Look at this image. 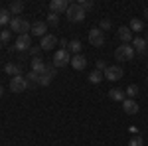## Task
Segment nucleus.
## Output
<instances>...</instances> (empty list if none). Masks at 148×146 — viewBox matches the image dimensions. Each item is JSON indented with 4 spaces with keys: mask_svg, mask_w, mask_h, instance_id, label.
Masks as SVG:
<instances>
[{
    "mask_svg": "<svg viewBox=\"0 0 148 146\" xmlns=\"http://www.w3.org/2000/svg\"><path fill=\"white\" fill-rule=\"evenodd\" d=\"M10 12L8 10H4V8H2V10H0V26H6V24H10Z\"/></svg>",
    "mask_w": 148,
    "mask_h": 146,
    "instance_id": "obj_23",
    "label": "nucleus"
},
{
    "mask_svg": "<svg viewBox=\"0 0 148 146\" xmlns=\"http://www.w3.org/2000/svg\"><path fill=\"white\" fill-rule=\"evenodd\" d=\"M146 44H148V38H146Z\"/></svg>",
    "mask_w": 148,
    "mask_h": 146,
    "instance_id": "obj_37",
    "label": "nucleus"
},
{
    "mask_svg": "<svg viewBox=\"0 0 148 146\" xmlns=\"http://www.w3.org/2000/svg\"><path fill=\"white\" fill-rule=\"evenodd\" d=\"M26 81H28V85L32 87V85H36V83L40 81V75H38V73H34V71H30V73L26 75Z\"/></svg>",
    "mask_w": 148,
    "mask_h": 146,
    "instance_id": "obj_24",
    "label": "nucleus"
},
{
    "mask_svg": "<svg viewBox=\"0 0 148 146\" xmlns=\"http://www.w3.org/2000/svg\"><path fill=\"white\" fill-rule=\"evenodd\" d=\"M22 10H24V2H12L10 8H8V12L14 14L16 18H18V14H22Z\"/></svg>",
    "mask_w": 148,
    "mask_h": 146,
    "instance_id": "obj_19",
    "label": "nucleus"
},
{
    "mask_svg": "<svg viewBox=\"0 0 148 146\" xmlns=\"http://www.w3.org/2000/svg\"><path fill=\"white\" fill-rule=\"evenodd\" d=\"M65 14H67V20H69V22H75V24H77V22H83V20H85V10L79 6V2H77V4H69V8H67Z\"/></svg>",
    "mask_w": 148,
    "mask_h": 146,
    "instance_id": "obj_1",
    "label": "nucleus"
},
{
    "mask_svg": "<svg viewBox=\"0 0 148 146\" xmlns=\"http://www.w3.org/2000/svg\"><path fill=\"white\" fill-rule=\"evenodd\" d=\"M107 67H109V65H107L103 59H99V61H97V71H103V73H105V69H107Z\"/></svg>",
    "mask_w": 148,
    "mask_h": 146,
    "instance_id": "obj_32",
    "label": "nucleus"
},
{
    "mask_svg": "<svg viewBox=\"0 0 148 146\" xmlns=\"http://www.w3.org/2000/svg\"><path fill=\"white\" fill-rule=\"evenodd\" d=\"M47 22L56 26V24L59 22V16H57V14H53V12H49V14H47Z\"/></svg>",
    "mask_w": 148,
    "mask_h": 146,
    "instance_id": "obj_30",
    "label": "nucleus"
},
{
    "mask_svg": "<svg viewBox=\"0 0 148 146\" xmlns=\"http://www.w3.org/2000/svg\"><path fill=\"white\" fill-rule=\"evenodd\" d=\"M114 57H116V61H130L134 57V47L128 45V44L119 45L116 51H114Z\"/></svg>",
    "mask_w": 148,
    "mask_h": 146,
    "instance_id": "obj_2",
    "label": "nucleus"
},
{
    "mask_svg": "<svg viewBox=\"0 0 148 146\" xmlns=\"http://www.w3.org/2000/svg\"><path fill=\"white\" fill-rule=\"evenodd\" d=\"M59 45H63V49H65V45H69L67 40H59Z\"/></svg>",
    "mask_w": 148,
    "mask_h": 146,
    "instance_id": "obj_34",
    "label": "nucleus"
},
{
    "mask_svg": "<svg viewBox=\"0 0 148 146\" xmlns=\"http://www.w3.org/2000/svg\"><path fill=\"white\" fill-rule=\"evenodd\" d=\"M111 28H113L111 20H101V30H111Z\"/></svg>",
    "mask_w": 148,
    "mask_h": 146,
    "instance_id": "obj_31",
    "label": "nucleus"
},
{
    "mask_svg": "<svg viewBox=\"0 0 148 146\" xmlns=\"http://www.w3.org/2000/svg\"><path fill=\"white\" fill-rule=\"evenodd\" d=\"M81 47H83V45H81L79 40H71V42H69V51H71V53H75V56H79Z\"/></svg>",
    "mask_w": 148,
    "mask_h": 146,
    "instance_id": "obj_21",
    "label": "nucleus"
},
{
    "mask_svg": "<svg viewBox=\"0 0 148 146\" xmlns=\"http://www.w3.org/2000/svg\"><path fill=\"white\" fill-rule=\"evenodd\" d=\"M144 16H146V18H148V8H146V10H144Z\"/></svg>",
    "mask_w": 148,
    "mask_h": 146,
    "instance_id": "obj_36",
    "label": "nucleus"
},
{
    "mask_svg": "<svg viewBox=\"0 0 148 146\" xmlns=\"http://www.w3.org/2000/svg\"><path fill=\"white\" fill-rule=\"evenodd\" d=\"M123 111H125L126 114H136L138 112V103L134 101V99H125V101H123Z\"/></svg>",
    "mask_w": 148,
    "mask_h": 146,
    "instance_id": "obj_12",
    "label": "nucleus"
},
{
    "mask_svg": "<svg viewBox=\"0 0 148 146\" xmlns=\"http://www.w3.org/2000/svg\"><path fill=\"white\" fill-rule=\"evenodd\" d=\"M132 32H142L144 30V22L142 20H138V18H134V20H130V26H128Z\"/></svg>",
    "mask_w": 148,
    "mask_h": 146,
    "instance_id": "obj_20",
    "label": "nucleus"
},
{
    "mask_svg": "<svg viewBox=\"0 0 148 146\" xmlns=\"http://www.w3.org/2000/svg\"><path fill=\"white\" fill-rule=\"evenodd\" d=\"M128 146H144L142 136H132V138H130V142H128Z\"/></svg>",
    "mask_w": 148,
    "mask_h": 146,
    "instance_id": "obj_28",
    "label": "nucleus"
},
{
    "mask_svg": "<svg viewBox=\"0 0 148 146\" xmlns=\"http://www.w3.org/2000/svg\"><path fill=\"white\" fill-rule=\"evenodd\" d=\"M79 6H81L85 12H87V10H91V8H93V2H91V0H81Z\"/></svg>",
    "mask_w": 148,
    "mask_h": 146,
    "instance_id": "obj_29",
    "label": "nucleus"
},
{
    "mask_svg": "<svg viewBox=\"0 0 148 146\" xmlns=\"http://www.w3.org/2000/svg\"><path fill=\"white\" fill-rule=\"evenodd\" d=\"M10 32H6V30H4V32H0V42H8V40H10Z\"/></svg>",
    "mask_w": 148,
    "mask_h": 146,
    "instance_id": "obj_33",
    "label": "nucleus"
},
{
    "mask_svg": "<svg viewBox=\"0 0 148 146\" xmlns=\"http://www.w3.org/2000/svg\"><path fill=\"white\" fill-rule=\"evenodd\" d=\"M123 75H125V71H123V67H119V65H109V67L105 69V79L107 81H119Z\"/></svg>",
    "mask_w": 148,
    "mask_h": 146,
    "instance_id": "obj_6",
    "label": "nucleus"
},
{
    "mask_svg": "<svg viewBox=\"0 0 148 146\" xmlns=\"http://www.w3.org/2000/svg\"><path fill=\"white\" fill-rule=\"evenodd\" d=\"M146 81H148V79H146Z\"/></svg>",
    "mask_w": 148,
    "mask_h": 146,
    "instance_id": "obj_39",
    "label": "nucleus"
},
{
    "mask_svg": "<svg viewBox=\"0 0 148 146\" xmlns=\"http://www.w3.org/2000/svg\"><path fill=\"white\" fill-rule=\"evenodd\" d=\"M109 97L113 99V101H125V93L119 89H111L109 91Z\"/></svg>",
    "mask_w": 148,
    "mask_h": 146,
    "instance_id": "obj_22",
    "label": "nucleus"
},
{
    "mask_svg": "<svg viewBox=\"0 0 148 146\" xmlns=\"http://www.w3.org/2000/svg\"><path fill=\"white\" fill-rule=\"evenodd\" d=\"M2 95H4V87L0 85V97H2Z\"/></svg>",
    "mask_w": 148,
    "mask_h": 146,
    "instance_id": "obj_35",
    "label": "nucleus"
},
{
    "mask_svg": "<svg viewBox=\"0 0 148 146\" xmlns=\"http://www.w3.org/2000/svg\"><path fill=\"white\" fill-rule=\"evenodd\" d=\"M103 79H105V73H103V71H97V69H95V71L89 73V83H93V85L101 83Z\"/></svg>",
    "mask_w": 148,
    "mask_h": 146,
    "instance_id": "obj_18",
    "label": "nucleus"
},
{
    "mask_svg": "<svg viewBox=\"0 0 148 146\" xmlns=\"http://www.w3.org/2000/svg\"><path fill=\"white\" fill-rule=\"evenodd\" d=\"M30 30H32V24L28 22V20H22V26H20V34H30Z\"/></svg>",
    "mask_w": 148,
    "mask_h": 146,
    "instance_id": "obj_26",
    "label": "nucleus"
},
{
    "mask_svg": "<svg viewBox=\"0 0 148 146\" xmlns=\"http://www.w3.org/2000/svg\"><path fill=\"white\" fill-rule=\"evenodd\" d=\"M85 65H87V59H85V56H73L71 57V67L77 69V71H81V69H85Z\"/></svg>",
    "mask_w": 148,
    "mask_h": 146,
    "instance_id": "obj_13",
    "label": "nucleus"
},
{
    "mask_svg": "<svg viewBox=\"0 0 148 146\" xmlns=\"http://www.w3.org/2000/svg\"><path fill=\"white\" fill-rule=\"evenodd\" d=\"M146 40L144 38H134L132 40V47H134V51H138V53H142L144 56V51H146Z\"/></svg>",
    "mask_w": 148,
    "mask_h": 146,
    "instance_id": "obj_17",
    "label": "nucleus"
},
{
    "mask_svg": "<svg viewBox=\"0 0 148 146\" xmlns=\"http://www.w3.org/2000/svg\"><path fill=\"white\" fill-rule=\"evenodd\" d=\"M119 38H121L123 44H128V42L132 40V30H130L128 26H121V28H119Z\"/></svg>",
    "mask_w": 148,
    "mask_h": 146,
    "instance_id": "obj_14",
    "label": "nucleus"
},
{
    "mask_svg": "<svg viewBox=\"0 0 148 146\" xmlns=\"http://www.w3.org/2000/svg\"><path fill=\"white\" fill-rule=\"evenodd\" d=\"M56 73H57V67H56V65H46L44 73L40 75V81H38V85H42V87H47V85L51 83V79L56 77Z\"/></svg>",
    "mask_w": 148,
    "mask_h": 146,
    "instance_id": "obj_4",
    "label": "nucleus"
},
{
    "mask_svg": "<svg viewBox=\"0 0 148 146\" xmlns=\"http://www.w3.org/2000/svg\"><path fill=\"white\" fill-rule=\"evenodd\" d=\"M126 95H128L130 99L136 97V95H138V85H128V87H126Z\"/></svg>",
    "mask_w": 148,
    "mask_h": 146,
    "instance_id": "obj_27",
    "label": "nucleus"
},
{
    "mask_svg": "<svg viewBox=\"0 0 148 146\" xmlns=\"http://www.w3.org/2000/svg\"><path fill=\"white\" fill-rule=\"evenodd\" d=\"M4 71L12 75V77H16V75H22V65L20 63H6L4 65Z\"/></svg>",
    "mask_w": 148,
    "mask_h": 146,
    "instance_id": "obj_15",
    "label": "nucleus"
},
{
    "mask_svg": "<svg viewBox=\"0 0 148 146\" xmlns=\"http://www.w3.org/2000/svg\"><path fill=\"white\" fill-rule=\"evenodd\" d=\"M20 26H22V18H12L10 20V30L12 32H20Z\"/></svg>",
    "mask_w": 148,
    "mask_h": 146,
    "instance_id": "obj_25",
    "label": "nucleus"
},
{
    "mask_svg": "<svg viewBox=\"0 0 148 146\" xmlns=\"http://www.w3.org/2000/svg\"><path fill=\"white\" fill-rule=\"evenodd\" d=\"M57 44H59V40H57L56 36H53V34H47V36H44V38H42L40 47H42V49H53Z\"/></svg>",
    "mask_w": 148,
    "mask_h": 146,
    "instance_id": "obj_9",
    "label": "nucleus"
},
{
    "mask_svg": "<svg viewBox=\"0 0 148 146\" xmlns=\"http://www.w3.org/2000/svg\"><path fill=\"white\" fill-rule=\"evenodd\" d=\"M47 32V26H46V22H34L32 24V30H30V36H38V38H44V36H47L46 34Z\"/></svg>",
    "mask_w": 148,
    "mask_h": 146,
    "instance_id": "obj_10",
    "label": "nucleus"
},
{
    "mask_svg": "<svg viewBox=\"0 0 148 146\" xmlns=\"http://www.w3.org/2000/svg\"><path fill=\"white\" fill-rule=\"evenodd\" d=\"M44 69H46L44 59H42V57H34V59H32V71L38 73V75H42V73H44Z\"/></svg>",
    "mask_w": 148,
    "mask_h": 146,
    "instance_id": "obj_16",
    "label": "nucleus"
},
{
    "mask_svg": "<svg viewBox=\"0 0 148 146\" xmlns=\"http://www.w3.org/2000/svg\"><path fill=\"white\" fill-rule=\"evenodd\" d=\"M0 47H2V45H0Z\"/></svg>",
    "mask_w": 148,
    "mask_h": 146,
    "instance_id": "obj_38",
    "label": "nucleus"
},
{
    "mask_svg": "<svg viewBox=\"0 0 148 146\" xmlns=\"http://www.w3.org/2000/svg\"><path fill=\"white\" fill-rule=\"evenodd\" d=\"M28 87H30V85H28V81H26L24 75H16V77L10 79V91L12 93H22V91H26Z\"/></svg>",
    "mask_w": 148,
    "mask_h": 146,
    "instance_id": "obj_5",
    "label": "nucleus"
},
{
    "mask_svg": "<svg viewBox=\"0 0 148 146\" xmlns=\"http://www.w3.org/2000/svg\"><path fill=\"white\" fill-rule=\"evenodd\" d=\"M71 63V57H69V49H57L56 53H53V65L56 67H65Z\"/></svg>",
    "mask_w": 148,
    "mask_h": 146,
    "instance_id": "obj_3",
    "label": "nucleus"
},
{
    "mask_svg": "<svg viewBox=\"0 0 148 146\" xmlns=\"http://www.w3.org/2000/svg\"><path fill=\"white\" fill-rule=\"evenodd\" d=\"M69 4L67 0H51L49 2V10L53 12V14H59V12H67Z\"/></svg>",
    "mask_w": 148,
    "mask_h": 146,
    "instance_id": "obj_11",
    "label": "nucleus"
},
{
    "mask_svg": "<svg viewBox=\"0 0 148 146\" xmlns=\"http://www.w3.org/2000/svg\"><path fill=\"white\" fill-rule=\"evenodd\" d=\"M30 45H32V36L30 34H20L18 36V40H16V49H20V51H26V49H30Z\"/></svg>",
    "mask_w": 148,
    "mask_h": 146,
    "instance_id": "obj_8",
    "label": "nucleus"
},
{
    "mask_svg": "<svg viewBox=\"0 0 148 146\" xmlns=\"http://www.w3.org/2000/svg\"><path fill=\"white\" fill-rule=\"evenodd\" d=\"M89 44L95 45V47H101L105 44V34H103L99 28H93L91 32H89Z\"/></svg>",
    "mask_w": 148,
    "mask_h": 146,
    "instance_id": "obj_7",
    "label": "nucleus"
}]
</instances>
